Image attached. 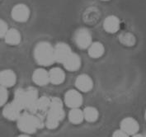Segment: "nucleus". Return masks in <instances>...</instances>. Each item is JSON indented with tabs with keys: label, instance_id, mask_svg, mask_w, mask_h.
<instances>
[{
	"label": "nucleus",
	"instance_id": "nucleus-10",
	"mask_svg": "<svg viewBox=\"0 0 146 137\" xmlns=\"http://www.w3.org/2000/svg\"><path fill=\"white\" fill-rule=\"evenodd\" d=\"M50 102H51V99L46 97V96L39 98L37 105H36V111H35L34 114L36 115L39 117H40L41 119L45 120L46 118L47 113H48L50 106Z\"/></svg>",
	"mask_w": 146,
	"mask_h": 137
},
{
	"label": "nucleus",
	"instance_id": "nucleus-13",
	"mask_svg": "<svg viewBox=\"0 0 146 137\" xmlns=\"http://www.w3.org/2000/svg\"><path fill=\"white\" fill-rule=\"evenodd\" d=\"M32 80L35 84L39 86H45L49 83H50L49 72L43 68H37L33 72Z\"/></svg>",
	"mask_w": 146,
	"mask_h": 137
},
{
	"label": "nucleus",
	"instance_id": "nucleus-24",
	"mask_svg": "<svg viewBox=\"0 0 146 137\" xmlns=\"http://www.w3.org/2000/svg\"><path fill=\"white\" fill-rule=\"evenodd\" d=\"M8 24L6 23L5 21L3 20H1V23H0V34H1V37H4L5 35L7 34V32L8 31Z\"/></svg>",
	"mask_w": 146,
	"mask_h": 137
},
{
	"label": "nucleus",
	"instance_id": "nucleus-22",
	"mask_svg": "<svg viewBox=\"0 0 146 137\" xmlns=\"http://www.w3.org/2000/svg\"><path fill=\"white\" fill-rule=\"evenodd\" d=\"M120 41L125 46H133L135 44V37L131 32H125L120 36Z\"/></svg>",
	"mask_w": 146,
	"mask_h": 137
},
{
	"label": "nucleus",
	"instance_id": "nucleus-9",
	"mask_svg": "<svg viewBox=\"0 0 146 137\" xmlns=\"http://www.w3.org/2000/svg\"><path fill=\"white\" fill-rule=\"evenodd\" d=\"M22 111L23 110L18 107V105L14 101H13L4 107L3 110V115L9 121H17L22 114Z\"/></svg>",
	"mask_w": 146,
	"mask_h": 137
},
{
	"label": "nucleus",
	"instance_id": "nucleus-14",
	"mask_svg": "<svg viewBox=\"0 0 146 137\" xmlns=\"http://www.w3.org/2000/svg\"><path fill=\"white\" fill-rule=\"evenodd\" d=\"M17 81V75L11 69H5L3 70L0 74V84L1 86L11 88L16 84Z\"/></svg>",
	"mask_w": 146,
	"mask_h": 137
},
{
	"label": "nucleus",
	"instance_id": "nucleus-25",
	"mask_svg": "<svg viewBox=\"0 0 146 137\" xmlns=\"http://www.w3.org/2000/svg\"><path fill=\"white\" fill-rule=\"evenodd\" d=\"M113 136H116V137H127L129 136V135L127 134V133H125V131H124L122 129H120V130H116L115 131H114V133H113V135H112Z\"/></svg>",
	"mask_w": 146,
	"mask_h": 137
},
{
	"label": "nucleus",
	"instance_id": "nucleus-17",
	"mask_svg": "<svg viewBox=\"0 0 146 137\" xmlns=\"http://www.w3.org/2000/svg\"><path fill=\"white\" fill-rule=\"evenodd\" d=\"M50 82L54 85L63 84L65 79V73L62 68L59 67L52 68L49 71Z\"/></svg>",
	"mask_w": 146,
	"mask_h": 137
},
{
	"label": "nucleus",
	"instance_id": "nucleus-5",
	"mask_svg": "<svg viewBox=\"0 0 146 137\" xmlns=\"http://www.w3.org/2000/svg\"><path fill=\"white\" fill-rule=\"evenodd\" d=\"M74 41L78 47L80 49L88 48L92 42V37L91 32L85 27L79 28L74 34Z\"/></svg>",
	"mask_w": 146,
	"mask_h": 137
},
{
	"label": "nucleus",
	"instance_id": "nucleus-12",
	"mask_svg": "<svg viewBox=\"0 0 146 137\" xmlns=\"http://www.w3.org/2000/svg\"><path fill=\"white\" fill-rule=\"evenodd\" d=\"M75 86L79 91L87 92L92 90L93 87V82L91 77L84 74L77 77L75 80Z\"/></svg>",
	"mask_w": 146,
	"mask_h": 137
},
{
	"label": "nucleus",
	"instance_id": "nucleus-7",
	"mask_svg": "<svg viewBox=\"0 0 146 137\" xmlns=\"http://www.w3.org/2000/svg\"><path fill=\"white\" fill-rule=\"evenodd\" d=\"M64 101L65 105L70 108L79 107L83 104V96L77 90L70 89L65 92Z\"/></svg>",
	"mask_w": 146,
	"mask_h": 137
},
{
	"label": "nucleus",
	"instance_id": "nucleus-23",
	"mask_svg": "<svg viewBox=\"0 0 146 137\" xmlns=\"http://www.w3.org/2000/svg\"><path fill=\"white\" fill-rule=\"evenodd\" d=\"M8 88L1 86V92H0V101H1V107H3V105H5V103L7 102L8 98Z\"/></svg>",
	"mask_w": 146,
	"mask_h": 137
},
{
	"label": "nucleus",
	"instance_id": "nucleus-28",
	"mask_svg": "<svg viewBox=\"0 0 146 137\" xmlns=\"http://www.w3.org/2000/svg\"><path fill=\"white\" fill-rule=\"evenodd\" d=\"M145 136H146V133H145Z\"/></svg>",
	"mask_w": 146,
	"mask_h": 137
},
{
	"label": "nucleus",
	"instance_id": "nucleus-2",
	"mask_svg": "<svg viewBox=\"0 0 146 137\" xmlns=\"http://www.w3.org/2000/svg\"><path fill=\"white\" fill-rule=\"evenodd\" d=\"M65 112L63 108V102L59 98H52L50 106L46 116L45 124L48 129H56L60 122L64 120Z\"/></svg>",
	"mask_w": 146,
	"mask_h": 137
},
{
	"label": "nucleus",
	"instance_id": "nucleus-3",
	"mask_svg": "<svg viewBox=\"0 0 146 137\" xmlns=\"http://www.w3.org/2000/svg\"><path fill=\"white\" fill-rule=\"evenodd\" d=\"M34 58L40 66H50L55 62L54 47L48 41H40L34 49Z\"/></svg>",
	"mask_w": 146,
	"mask_h": 137
},
{
	"label": "nucleus",
	"instance_id": "nucleus-16",
	"mask_svg": "<svg viewBox=\"0 0 146 137\" xmlns=\"http://www.w3.org/2000/svg\"><path fill=\"white\" fill-rule=\"evenodd\" d=\"M64 67L69 71H76L81 66V59L78 54L72 52L63 64Z\"/></svg>",
	"mask_w": 146,
	"mask_h": 137
},
{
	"label": "nucleus",
	"instance_id": "nucleus-11",
	"mask_svg": "<svg viewBox=\"0 0 146 137\" xmlns=\"http://www.w3.org/2000/svg\"><path fill=\"white\" fill-rule=\"evenodd\" d=\"M121 129L123 130L129 136H134L139 131V126L137 121L133 117H125L121 122Z\"/></svg>",
	"mask_w": 146,
	"mask_h": 137
},
{
	"label": "nucleus",
	"instance_id": "nucleus-20",
	"mask_svg": "<svg viewBox=\"0 0 146 137\" xmlns=\"http://www.w3.org/2000/svg\"><path fill=\"white\" fill-rule=\"evenodd\" d=\"M69 120L71 123L75 125L82 123L84 120V111L79 109V107L71 108L69 113Z\"/></svg>",
	"mask_w": 146,
	"mask_h": 137
},
{
	"label": "nucleus",
	"instance_id": "nucleus-8",
	"mask_svg": "<svg viewBox=\"0 0 146 137\" xmlns=\"http://www.w3.org/2000/svg\"><path fill=\"white\" fill-rule=\"evenodd\" d=\"M72 52L73 51L68 44L64 42H60L56 44V46H54L55 62L64 64V62L67 60V58L71 55Z\"/></svg>",
	"mask_w": 146,
	"mask_h": 137
},
{
	"label": "nucleus",
	"instance_id": "nucleus-6",
	"mask_svg": "<svg viewBox=\"0 0 146 137\" xmlns=\"http://www.w3.org/2000/svg\"><path fill=\"white\" fill-rule=\"evenodd\" d=\"M11 15L16 22L26 23L30 17V9L26 4L19 3L13 8Z\"/></svg>",
	"mask_w": 146,
	"mask_h": 137
},
{
	"label": "nucleus",
	"instance_id": "nucleus-21",
	"mask_svg": "<svg viewBox=\"0 0 146 137\" xmlns=\"http://www.w3.org/2000/svg\"><path fill=\"white\" fill-rule=\"evenodd\" d=\"M84 119L88 122H94L98 119L99 113L97 108L94 107H87L84 110Z\"/></svg>",
	"mask_w": 146,
	"mask_h": 137
},
{
	"label": "nucleus",
	"instance_id": "nucleus-4",
	"mask_svg": "<svg viewBox=\"0 0 146 137\" xmlns=\"http://www.w3.org/2000/svg\"><path fill=\"white\" fill-rule=\"evenodd\" d=\"M44 121L36 115L30 112H25L17 119V127L25 134H34L44 126Z\"/></svg>",
	"mask_w": 146,
	"mask_h": 137
},
{
	"label": "nucleus",
	"instance_id": "nucleus-18",
	"mask_svg": "<svg viewBox=\"0 0 146 137\" xmlns=\"http://www.w3.org/2000/svg\"><path fill=\"white\" fill-rule=\"evenodd\" d=\"M5 41L8 45L11 46H17L21 42L22 40V37L21 34L18 31L14 28H11L9 29L7 34L4 37Z\"/></svg>",
	"mask_w": 146,
	"mask_h": 137
},
{
	"label": "nucleus",
	"instance_id": "nucleus-1",
	"mask_svg": "<svg viewBox=\"0 0 146 137\" xmlns=\"http://www.w3.org/2000/svg\"><path fill=\"white\" fill-rule=\"evenodd\" d=\"M38 99V91L33 87H29L25 89H17L13 101L22 110L28 111L34 114Z\"/></svg>",
	"mask_w": 146,
	"mask_h": 137
},
{
	"label": "nucleus",
	"instance_id": "nucleus-15",
	"mask_svg": "<svg viewBox=\"0 0 146 137\" xmlns=\"http://www.w3.org/2000/svg\"><path fill=\"white\" fill-rule=\"evenodd\" d=\"M120 19L114 15L108 16L103 22V28L108 33H115L120 29Z\"/></svg>",
	"mask_w": 146,
	"mask_h": 137
},
{
	"label": "nucleus",
	"instance_id": "nucleus-27",
	"mask_svg": "<svg viewBox=\"0 0 146 137\" xmlns=\"http://www.w3.org/2000/svg\"><path fill=\"white\" fill-rule=\"evenodd\" d=\"M102 1H109V0H102Z\"/></svg>",
	"mask_w": 146,
	"mask_h": 137
},
{
	"label": "nucleus",
	"instance_id": "nucleus-26",
	"mask_svg": "<svg viewBox=\"0 0 146 137\" xmlns=\"http://www.w3.org/2000/svg\"><path fill=\"white\" fill-rule=\"evenodd\" d=\"M145 120H146V111H145Z\"/></svg>",
	"mask_w": 146,
	"mask_h": 137
},
{
	"label": "nucleus",
	"instance_id": "nucleus-19",
	"mask_svg": "<svg viewBox=\"0 0 146 137\" xmlns=\"http://www.w3.org/2000/svg\"><path fill=\"white\" fill-rule=\"evenodd\" d=\"M88 49L89 56L92 57V58H94V59L100 58L101 56L103 55V54L105 52L104 46L101 42H98V41L92 42Z\"/></svg>",
	"mask_w": 146,
	"mask_h": 137
}]
</instances>
